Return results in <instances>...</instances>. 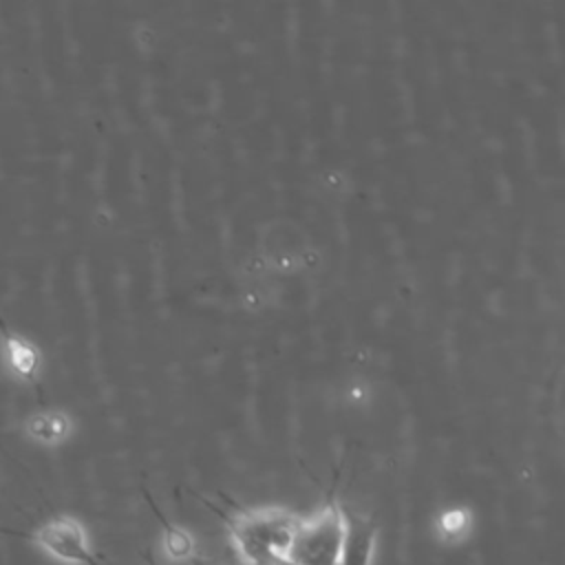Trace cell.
<instances>
[{
  "instance_id": "cell-1",
  "label": "cell",
  "mask_w": 565,
  "mask_h": 565,
  "mask_svg": "<svg viewBox=\"0 0 565 565\" xmlns=\"http://www.w3.org/2000/svg\"><path fill=\"white\" fill-rule=\"evenodd\" d=\"M234 552L245 565H254L274 554H287L300 516L282 505L241 508L223 514Z\"/></svg>"
},
{
  "instance_id": "cell-2",
  "label": "cell",
  "mask_w": 565,
  "mask_h": 565,
  "mask_svg": "<svg viewBox=\"0 0 565 565\" xmlns=\"http://www.w3.org/2000/svg\"><path fill=\"white\" fill-rule=\"evenodd\" d=\"M344 534V503L338 497H324L311 516H300L287 556L296 565H340Z\"/></svg>"
},
{
  "instance_id": "cell-3",
  "label": "cell",
  "mask_w": 565,
  "mask_h": 565,
  "mask_svg": "<svg viewBox=\"0 0 565 565\" xmlns=\"http://www.w3.org/2000/svg\"><path fill=\"white\" fill-rule=\"evenodd\" d=\"M33 543L40 545L53 558L68 565H99L97 556L90 552L88 534L84 525L68 514L53 516L44 521L33 534Z\"/></svg>"
},
{
  "instance_id": "cell-4",
  "label": "cell",
  "mask_w": 565,
  "mask_h": 565,
  "mask_svg": "<svg viewBox=\"0 0 565 565\" xmlns=\"http://www.w3.org/2000/svg\"><path fill=\"white\" fill-rule=\"evenodd\" d=\"M377 539V521L362 510L344 505V534L340 547V565H371Z\"/></svg>"
},
{
  "instance_id": "cell-5",
  "label": "cell",
  "mask_w": 565,
  "mask_h": 565,
  "mask_svg": "<svg viewBox=\"0 0 565 565\" xmlns=\"http://www.w3.org/2000/svg\"><path fill=\"white\" fill-rule=\"evenodd\" d=\"M26 430L42 446L66 444L75 433V419L64 408H40L26 419Z\"/></svg>"
},
{
  "instance_id": "cell-6",
  "label": "cell",
  "mask_w": 565,
  "mask_h": 565,
  "mask_svg": "<svg viewBox=\"0 0 565 565\" xmlns=\"http://www.w3.org/2000/svg\"><path fill=\"white\" fill-rule=\"evenodd\" d=\"M0 333H2V344H4V353L11 371L26 382H35L42 369V355L38 347L31 340L11 333L2 320H0Z\"/></svg>"
},
{
  "instance_id": "cell-7",
  "label": "cell",
  "mask_w": 565,
  "mask_h": 565,
  "mask_svg": "<svg viewBox=\"0 0 565 565\" xmlns=\"http://www.w3.org/2000/svg\"><path fill=\"white\" fill-rule=\"evenodd\" d=\"M143 497L154 514V519L159 521L161 525V545H163V552L172 558V561H188L194 556V550H196V541L194 536L181 527L179 523H172L166 512L157 505V501L152 499V494L148 490H143Z\"/></svg>"
},
{
  "instance_id": "cell-8",
  "label": "cell",
  "mask_w": 565,
  "mask_h": 565,
  "mask_svg": "<svg viewBox=\"0 0 565 565\" xmlns=\"http://www.w3.org/2000/svg\"><path fill=\"white\" fill-rule=\"evenodd\" d=\"M433 527L439 541L461 543L475 530V512L468 503H448L435 514Z\"/></svg>"
},
{
  "instance_id": "cell-9",
  "label": "cell",
  "mask_w": 565,
  "mask_h": 565,
  "mask_svg": "<svg viewBox=\"0 0 565 565\" xmlns=\"http://www.w3.org/2000/svg\"><path fill=\"white\" fill-rule=\"evenodd\" d=\"M254 565H296L287 554H274V556H267Z\"/></svg>"
},
{
  "instance_id": "cell-10",
  "label": "cell",
  "mask_w": 565,
  "mask_h": 565,
  "mask_svg": "<svg viewBox=\"0 0 565 565\" xmlns=\"http://www.w3.org/2000/svg\"><path fill=\"white\" fill-rule=\"evenodd\" d=\"M210 565H245L241 558H238V554L234 556V558H221V561H214V563H210Z\"/></svg>"
}]
</instances>
